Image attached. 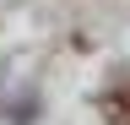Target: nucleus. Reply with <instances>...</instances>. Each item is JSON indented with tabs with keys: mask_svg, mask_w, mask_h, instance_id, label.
Returning a JSON list of instances; mask_svg holds the SVG:
<instances>
[{
	"mask_svg": "<svg viewBox=\"0 0 130 125\" xmlns=\"http://www.w3.org/2000/svg\"><path fill=\"white\" fill-rule=\"evenodd\" d=\"M103 114H108V125H130V87L108 92V98H103Z\"/></svg>",
	"mask_w": 130,
	"mask_h": 125,
	"instance_id": "nucleus-1",
	"label": "nucleus"
}]
</instances>
